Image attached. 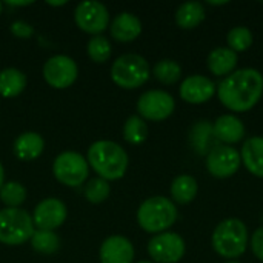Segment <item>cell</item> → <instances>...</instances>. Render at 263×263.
Listing matches in <instances>:
<instances>
[{
    "label": "cell",
    "mask_w": 263,
    "mask_h": 263,
    "mask_svg": "<svg viewBox=\"0 0 263 263\" xmlns=\"http://www.w3.org/2000/svg\"><path fill=\"white\" fill-rule=\"evenodd\" d=\"M263 96V76L254 68H242L227 76L217 86V97L233 112L253 109Z\"/></svg>",
    "instance_id": "6da1fadb"
},
{
    "label": "cell",
    "mask_w": 263,
    "mask_h": 263,
    "mask_svg": "<svg viewBox=\"0 0 263 263\" xmlns=\"http://www.w3.org/2000/svg\"><path fill=\"white\" fill-rule=\"evenodd\" d=\"M88 165L105 180H119L128 170V154L116 142L97 140L88 148Z\"/></svg>",
    "instance_id": "7a4b0ae2"
},
{
    "label": "cell",
    "mask_w": 263,
    "mask_h": 263,
    "mask_svg": "<svg viewBox=\"0 0 263 263\" xmlns=\"http://www.w3.org/2000/svg\"><path fill=\"white\" fill-rule=\"evenodd\" d=\"M248 228L236 217L222 220L211 237L213 250L223 259H237L248 248Z\"/></svg>",
    "instance_id": "3957f363"
},
{
    "label": "cell",
    "mask_w": 263,
    "mask_h": 263,
    "mask_svg": "<svg viewBox=\"0 0 263 263\" xmlns=\"http://www.w3.org/2000/svg\"><path fill=\"white\" fill-rule=\"evenodd\" d=\"M177 220V208L173 200L163 196H153L142 202L137 210L139 227L153 234L165 233Z\"/></svg>",
    "instance_id": "277c9868"
},
{
    "label": "cell",
    "mask_w": 263,
    "mask_h": 263,
    "mask_svg": "<svg viewBox=\"0 0 263 263\" xmlns=\"http://www.w3.org/2000/svg\"><path fill=\"white\" fill-rule=\"evenodd\" d=\"M151 76L149 63L139 54H123L111 66L112 82L125 89H136L148 82Z\"/></svg>",
    "instance_id": "5b68a950"
},
{
    "label": "cell",
    "mask_w": 263,
    "mask_h": 263,
    "mask_svg": "<svg viewBox=\"0 0 263 263\" xmlns=\"http://www.w3.org/2000/svg\"><path fill=\"white\" fill-rule=\"evenodd\" d=\"M35 231L32 216L22 208L0 210V243L17 247L31 240Z\"/></svg>",
    "instance_id": "8992f818"
},
{
    "label": "cell",
    "mask_w": 263,
    "mask_h": 263,
    "mask_svg": "<svg viewBox=\"0 0 263 263\" xmlns=\"http://www.w3.org/2000/svg\"><path fill=\"white\" fill-rule=\"evenodd\" d=\"M52 173L60 183L66 186H79L86 180L89 165L80 153L65 151L54 159Z\"/></svg>",
    "instance_id": "52a82bcc"
},
{
    "label": "cell",
    "mask_w": 263,
    "mask_h": 263,
    "mask_svg": "<svg viewBox=\"0 0 263 263\" xmlns=\"http://www.w3.org/2000/svg\"><path fill=\"white\" fill-rule=\"evenodd\" d=\"M176 108L173 96L162 89H149L137 100V111L143 120L160 122L168 119Z\"/></svg>",
    "instance_id": "ba28073f"
},
{
    "label": "cell",
    "mask_w": 263,
    "mask_h": 263,
    "mask_svg": "<svg viewBox=\"0 0 263 263\" xmlns=\"http://www.w3.org/2000/svg\"><path fill=\"white\" fill-rule=\"evenodd\" d=\"M185 240L177 233L165 231L148 242V254L157 263H177L185 256Z\"/></svg>",
    "instance_id": "9c48e42d"
},
{
    "label": "cell",
    "mask_w": 263,
    "mask_h": 263,
    "mask_svg": "<svg viewBox=\"0 0 263 263\" xmlns=\"http://www.w3.org/2000/svg\"><path fill=\"white\" fill-rule=\"evenodd\" d=\"M74 20L82 31L99 35L109 25V12L103 3L96 0H85L76 6Z\"/></svg>",
    "instance_id": "30bf717a"
},
{
    "label": "cell",
    "mask_w": 263,
    "mask_h": 263,
    "mask_svg": "<svg viewBox=\"0 0 263 263\" xmlns=\"http://www.w3.org/2000/svg\"><path fill=\"white\" fill-rule=\"evenodd\" d=\"M79 76V68L74 59L65 54L49 57L43 65V77L49 86L55 89H65L71 86Z\"/></svg>",
    "instance_id": "8fae6325"
},
{
    "label": "cell",
    "mask_w": 263,
    "mask_h": 263,
    "mask_svg": "<svg viewBox=\"0 0 263 263\" xmlns=\"http://www.w3.org/2000/svg\"><path fill=\"white\" fill-rule=\"evenodd\" d=\"M240 163V153L230 145H217L206 156V170L217 179H228L234 176L239 171Z\"/></svg>",
    "instance_id": "7c38bea8"
},
{
    "label": "cell",
    "mask_w": 263,
    "mask_h": 263,
    "mask_svg": "<svg viewBox=\"0 0 263 263\" xmlns=\"http://www.w3.org/2000/svg\"><path fill=\"white\" fill-rule=\"evenodd\" d=\"M68 210L66 205L55 197H48L43 199L42 202L37 203L32 213V222L37 230H46V231H54L55 228L62 227L63 222L66 220Z\"/></svg>",
    "instance_id": "4fadbf2b"
},
{
    "label": "cell",
    "mask_w": 263,
    "mask_h": 263,
    "mask_svg": "<svg viewBox=\"0 0 263 263\" xmlns=\"http://www.w3.org/2000/svg\"><path fill=\"white\" fill-rule=\"evenodd\" d=\"M216 91H217L216 83L211 79L200 74H194V76H188L182 82L179 94L183 102L191 105H200L211 100Z\"/></svg>",
    "instance_id": "5bb4252c"
},
{
    "label": "cell",
    "mask_w": 263,
    "mask_h": 263,
    "mask_svg": "<svg viewBox=\"0 0 263 263\" xmlns=\"http://www.w3.org/2000/svg\"><path fill=\"white\" fill-rule=\"evenodd\" d=\"M100 263H133L134 247L123 236H109L103 240L99 250Z\"/></svg>",
    "instance_id": "9a60e30c"
},
{
    "label": "cell",
    "mask_w": 263,
    "mask_h": 263,
    "mask_svg": "<svg viewBox=\"0 0 263 263\" xmlns=\"http://www.w3.org/2000/svg\"><path fill=\"white\" fill-rule=\"evenodd\" d=\"M214 136L222 145H234L243 140L245 137V125L243 122L233 116V114H223L220 116L214 123Z\"/></svg>",
    "instance_id": "2e32d148"
},
{
    "label": "cell",
    "mask_w": 263,
    "mask_h": 263,
    "mask_svg": "<svg viewBox=\"0 0 263 263\" xmlns=\"http://www.w3.org/2000/svg\"><path fill=\"white\" fill-rule=\"evenodd\" d=\"M219 140L214 136V126L210 120H199L190 129V145L199 156H208V153L216 148Z\"/></svg>",
    "instance_id": "e0dca14e"
},
{
    "label": "cell",
    "mask_w": 263,
    "mask_h": 263,
    "mask_svg": "<svg viewBox=\"0 0 263 263\" xmlns=\"http://www.w3.org/2000/svg\"><path fill=\"white\" fill-rule=\"evenodd\" d=\"M111 35L119 42H133L142 32V22L133 12L123 11L111 22Z\"/></svg>",
    "instance_id": "ac0fdd59"
},
{
    "label": "cell",
    "mask_w": 263,
    "mask_h": 263,
    "mask_svg": "<svg viewBox=\"0 0 263 263\" xmlns=\"http://www.w3.org/2000/svg\"><path fill=\"white\" fill-rule=\"evenodd\" d=\"M45 148V140L39 133L34 131H26L22 133L20 136H17V139L14 140L12 145V151L15 154L17 159L29 162L37 159Z\"/></svg>",
    "instance_id": "d6986e66"
},
{
    "label": "cell",
    "mask_w": 263,
    "mask_h": 263,
    "mask_svg": "<svg viewBox=\"0 0 263 263\" xmlns=\"http://www.w3.org/2000/svg\"><path fill=\"white\" fill-rule=\"evenodd\" d=\"M242 163L256 177L263 179V137L254 136L245 140L240 151Z\"/></svg>",
    "instance_id": "ffe728a7"
},
{
    "label": "cell",
    "mask_w": 263,
    "mask_h": 263,
    "mask_svg": "<svg viewBox=\"0 0 263 263\" xmlns=\"http://www.w3.org/2000/svg\"><path fill=\"white\" fill-rule=\"evenodd\" d=\"M237 52L230 49L228 46H219L213 49L206 59L208 69L217 76V77H227L231 72H234V68L237 66Z\"/></svg>",
    "instance_id": "44dd1931"
},
{
    "label": "cell",
    "mask_w": 263,
    "mask_h": 263,
    "mask_svg": "<svg viewBox=\"0 0 263 263\" xmlns=\"http://www.w3.org/2000/svg\"><path fill=\"white\" fill-rule=\"evenodd\" d=\"M205 20V8L200 2H185L176 11V23L183 29H193Z\"/></svg>",
    "instance_id": "7402d4cb"
},
{
    "label": "cell",
    "mask_w": 263,
    "mask_h": 263,
    "mask_svg": "<svg viewBox=\"0 0 263 263\" xmlns=\"http://www.w3.org/2000/svg\"><path fill=\"white\" fill-rule=\"evenodd\" d=\"M26 88V76L17 68H5L0 71V96L17 97Z\"/></svg>",
    "instance_id": "603a6c76"
},
{
    "label": "cell",
    "mask_w": 263,
    "mask_h": 263,
    "mask_svg": "<svg viewBox=\"0 0 263 263\" xmlns=\"http://www.w3.org/2000/svg\"><path fill=\"white\" fill-rule=\"evenodd\" d=\"M197 191H199L197 180L190 174L177 176L171 183V197L174 202L180 205L191 203L196 199Z\"/></svg>",
    "instance_id": "cb8c5ba5"
},
{
    "label": "cell",
    "mask_w": 263,
    "mask_h": 263,
    "mask_svg": "<svg viewBox=\"0 0 263 263\" xmlns=\"http://www.w3.org/2000/svg\"><path fill=\"white\" fill-rule=\"evenodd\" d=\"M154 77L165 85L177 83L182 77V66L173 59H162L153 68Z\"/></svg>",
    "instance_id": "d4e9b609"
},
{
    "label": "cell",
    "mask_w": 263,
    "mask_h": 263,
    "mask_svg": "<svg viewBox=\"0 0 263 263\" xmlns=\"http://www.w3.org/2000/svg\"><path fill=\"white\" fill-rule=\"evenodd\" d=\"M31 247L40 254H54L60 248V239L54 231L35 230L31 237Z\"/></svg>",
    "instance_id": "484cf974"
},
{
    "label": "cell",
    "mask_w": 263,
    "mask_h": 263,
    "mask_svg": "<svg viewBox=\"0 0 263 263\" xmlns=\"http://www.w3.org/2000/svg\"><path fill=\"white\" fill-rule=\"evenodd\" d=\"M148 137V125L140 116H131L123 125V139L131 145H140Z\"/></svg>",
    "instance_id": "4316f807"
},
{
    "label": "cell",
    "mask_w": 263,
    "mask_h": 263,
    "mask_svg": "<svg viewBox=\"0 0 263 263\" xmlns=\"http://www.w3.org/2000/svg\"><path fill=\"white\" fill-rule=\"evenodd\" d=\"M0 200L6 208H20L26 200V190L20 182H6L0 188Z\"/></svg>",
    "instance_id": "83f0119b"
},
{
    "label": "cell",
    "mask_w": 263,
    "mask_h": 263,
    "mask_svg": "<svg viewBox=\"0 0 263 263\" xmlns=\"http://www.w3.org/2000/svg\"><path fill=\"white\" fill-rule=\"evenodd\" d=\"M86 51L88 55L91 57V60L97 62V63H103L106 62L111 54H112V46L111 42L105 37V35H92L86 45Z\"/></svg>",
    "instance_id": "f1b7e54d"
},
{
    "label": "cell",
    "mask_w": 263,
    "mask_h": 263,
    "mask_svg": "<svg viewBox=\"0 0 263 263\" xmlns=\"http://www.w3.org/2000/svg\"><path fill=\"white\" fill-rule=\"evenodd\" d=\"M228 48L234 52H243L253 45V32L247 26H236L227 35Z\"/></svg>",
    "instance_id": "f546056e"
},
{
    "label": "cell",
    "mask_w": 263,
    "mask_h": 263,
    "mask_svg": "<svg viewBox=\"0 0 263 263\" xmlns=\"http://www.w3.org/2000/svg\"><path fill=\"white\" fill-rule=\"evenodd\" d=\"M109 193H111L109 182L102 179V177L91 179L86 183V186H85V197L91 203H102V202H105L109 197Z\"/></svg>",
    "instance_id": "4dcf8cb0"
},
{
    "label": "cell",
    "mask_w": 263,
    "mask_h": 263,
    "mask_svg": "<svg viewBox=\"0 0 263 263\" xmlns=\"http://www.w3.org/2000/svg\"><path fill=\"white\" fill-rule=\"evenodd\" d=\"M9 31H11L17 39H29V37H32V34H34L32 25H29V23L25 22V20H15V22H12L11 26H9Z\"/></svg>",
    "instance_id": "1f68e13d"
},
{
    "label": "cell",
    "mask_w": 263,
    "mask_h": 263,
    "mask_svg": "<svg viewBox=\"0 0 263 263\" xmlns=\"http://www.w3.org/2000/svg\"><path fill=\"white\" fill-rule=\"evenodd\" d=\"M250 245H251L253 254H254L260 262H263V227L257 228V230L254 231Z\"/></svg>",
    "instance_id": "d6a6232c"
},
{
    "label": "cell",
    "mask_w": 263,
    "mask_h": 263,
    "mask_svg": "<svg viewBox=\"0 0 263 263\" xmlns=\"http://www.w3.org/2000/svg\"><path fill=\"white\" fill-rule=\"evenodd\" d=\"M32 2L31 0H28V2H15V0H8L6 2V5H9V6H28V5H31Z\"/></svg>",
    "instance_id": "836d02e7"
},
{
    "label": "cell",
    "mask_w": 263,
    "mask_h": 263,
    "mask_svg": "<svg viewBox=\"0 0 263 263\" xmlns=\"http://www.w3.org/2000/svg\"><path fill=\"white\" fill-rule=\"evenodd\" d=\"M5 183V170H3V165L0 163V188L3 186Z\"/></svg>",
    "instance_id": "e575fe53"
},
{
    "label": "cell",
    "mask_w": 263,
    "mask_h": 263,
    "mask_svg": "<svg viewBox=\"0 0 263 263\" xmlns=\"http://www.w3.org/2000/svg\"><path fill=\"white\" fill-rule=\"evenodd\" d=\"M228 2L227 0H222V2H214V0H210L208 2V5H211V6H219V5H227Z\"/></svg>",
    "instance_id": "d590c367"
},
{
    "label": "cell",
    "mask_w": 263,
    "mask_h": 263,
    "mask_svg": "<svg viewBox=\"0 0 263 263\" xmlns=\"http://www.w3.org/2000/svg\"><path fill=\"white\" fill-rule=\"evenodd\" d=\"M46 3H48V5H52V6H62V5H65L66 2H65V0H62V2H51V0H48Z\"/></svg>",
    "instance_id": "8d00e7d4"
},
{
    "label": "cell",
    "mask_w": 263,
    "mask_h": 263,
    "mask_svg": "<svg viewBox=\"0 0 263 263\" xmlns=\"http://www.w3.org/2000/svg\"><path fill=\"white\" fill-rule=\"evenodd\" d=\"M2 9H3V5H2V2H0V14H2Z\"/></svg>",
    "instance_id": "74e56055"
},
{
    "label": "cell",
    "mask_w": 263,
    "mask_h": 263,
    "mask_svg": "<svg viewBox=\"0 0 263 263\" xmlns=\"http://www.w3.org/2000/svg\"><path fill=\"white\" fill-rule=\"evenodd\" d=\"M227 263H239V262H234V260H233V262H227Z\"/></svg>",
    "instance_id": "f35d334b"
},
{
    "label": "cell",
    "mask_w": 263,
    "mask_h": 263,
    "mask_svg": "<svg viewBox=\"0 0 263 263\" xmlns=\"http://www.w3.org/2000/svg\"><path fill=\"white\" fill-rule=\"evenodd\" d=\"M139 263H153V262H139Z\"/></svg>",
    "instance_id": "ab89813d"
}]
</instances>
